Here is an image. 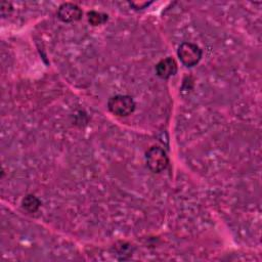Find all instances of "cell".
Returning <instances> with one entry per match:
<instances>
[{"mask_svg": "<svg viewBox=\"0 0 262 262\" xmlns=\"http://www.w3.org/2000/svg\"><path fill=\"white\" fill-rule=\"evenodd\" d=\"M21 205L26 211H28L30 213H34L40 208L41 202L37 196H35L33 194H28L27 196H25L23 199Z\"/></svg>", "mask_w": 262, "mask_h": 262, "instance_id": "cell-6", "label": "cell"}, {"mask_svg": "<svg viewBox=\"0 0 262 262\" xmlns=\"http://www.w3.org/2000/svg\"><path fill=\"white\" fill-rule=\"evenodd\" d=\"M177 55L185 67H193L202 58V50L196 44L183 42L178 48Z\"/></svg>", "mask_w": 262, "mask_h": 262, "instance_id": "cell-3", "label": "cell"}, {"mask_svg": "<svg viewBox=\"0 0 262 262\" xmlns=\"http://www.w3.org/2000/svg\"><path fill=\"white\" fill-rule=\"evenodd\" d=\"M110 112L118 117H126L133 113L135 110V102L129 95H115L107 101Z\"/></svg>", "mask_w": 262, "mask_h": 262, "instance_id": "cell-1", "label": "cell"}, {"mask_svg": "<svg viewBox=\"0 0 262 262\" xmlns=\"http://www.w3.org/2000/svg\"><path fill=\"white\" fill-rule=\"evenodd\" d=\"M107 20V14L102 13V12H98V11H90L88 12V21L92 25V26H98V25H102Z\"/></svg>", "mask_w": 262, "mask_h": 262, "instance_id": "cell-7", "label": "cell"}, {"mask_svg": "<svg viewBox=\"0 0 262 262\" xmlns=\"http://www.w3.org/2000/svg\"><path fill=\"white\" fill-rule=\"evenodd\" d=\"M9 11H11L10 4L8 2H1V14H2V16L7 15Z\"/></svg>", "mask_w": 262, "mask_h": 262, "instance_id": "cell-8", "label": "cell"}, {"mask_svg": "<svg viewBox=\"0 0 262 262\" xmlns=\"http://www.w3.org/2000/svg\"><path fill=\"white\" fill-rule=\"evenodd\" d=\"M83 12L81 8L74 3H62L57 9V16L64 23H73L81 19Z\"/></svg>", "mask_w": 262, "mask_h": 262, "instance_id": "cell-4", "label": "cell"}, {"mask_svg": "<svg viewBox=\"0 0 262 262\" xmlns=\"http://www.w3.org/2000/svg\"><path fill=\"white\" fill-rule=\"evenodd\" d=\"M147 167L155 173H160L166 169L169 160L165 150L159 146H151L145 154Z\"/></svg>", "mask_w": 262, "mask_h": 262, "instance_id": "cell-2", "label": "cell"}, {"mask_svg": "<svg viewBox=\"0 0 262 262\" xmlns=\"http://www.w3.org/2000/svg\"><path fill=\"white\" fill-rule=\"evenodd\" d=\"M156 73L162 79H168L177 73V63L174 58L166 57L156 64Z\"/></svg>", "mask_w": 262, "mask_h": 262, "instance_id": "cell-5", "label": "cell"}]
</instances>
